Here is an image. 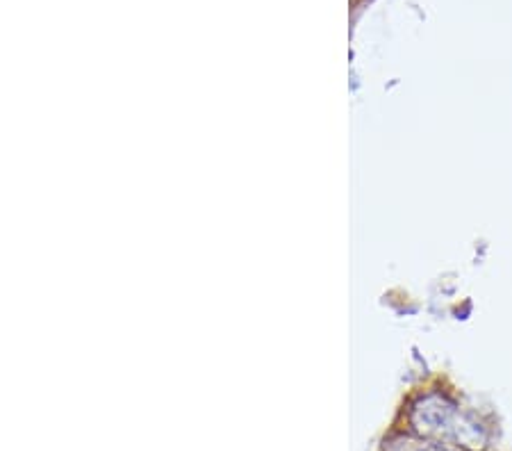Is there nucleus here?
Returning <instances> with one entry per match:
<instances>
[{"label": "nucleus", "instance_id": "1", "mask_svg": "<svg viewBox=\"0 0 512 451\" xmlns=\"http://www.w3.org/2000/svg\"><path fill=\"white\" fill-rule=\"evenodd\" d=\"M462 410L447 395L431 392L417 399L410 408V426L419 438L451 442Z\"/></svg>", "mask_w": 512, "mask_h": 451}, {"label": "nucleus", "instance_id": "2", "mask_svg": "<svg viewBox=\"0 0 512 451\" xmlns=\"http://www.w3.org/2000/svg\"><path fill=\"white\" fill-rule=\"evenodd\" d=\"M417 451H453V449L444 447V445H424V447L417 449Z\"/></svg>", "mask_w": 512, "mask_h": 451}]
</instances>
